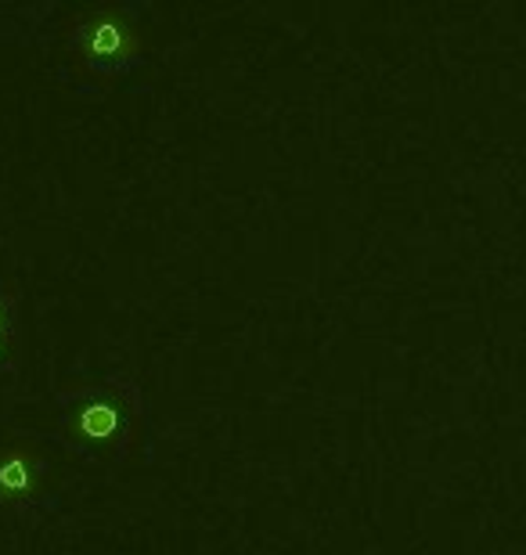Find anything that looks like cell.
Returning a JSON list of instances; mask_svg holds the SVG:
<instances>
[{"label":"cell","instance_id":"obj_1","mask_svg":"<svg viewBox=\"0 0 526 555\" xmlns=\"http://www.w3.org/2000/svg\"><path fill=\"white\" fill-rule=\"evenodd\" d=\"M62 433L76 451L123 454L138 433V397L127 383H80L62 397Z\"/></svg>","mask_w":526,"mask_h":555},{"label":"cell","instance_id":"obj_2","mask_svg":"<svg viewBox=\"0 0 526 555\" xmlns=\"http://www.w3.org/2000/svg\"><path fill=\"white\" fill-rule=\"evenodd\" d=\"M48 491V462L29 443H11L0 451V502L26 505Z\"/></svg>","mask_w":526,"mask_h":555},{"label":"cell","instance_id":"obj_3","mask_svg":"<svg viewBox=\"0 0 526 555\" xmlns=\"http://www.w3.org/2000/svg\"><path fill=\"white\" fill-rule=\"evenodd\" d=\"M80 48L87 54V62L98 65H127L133 54V26L119 11H102L84 26L80 33Z\"/></svg>","mask_w":526,"mask_h":555},{"label":"cell","instance_id":"obj_4","mask_svg":"<svg viewBox=\"0 0 526 555\" xmlns=\"http://www.w3.org/2000/svg\"><path fill=\"white\" fill-rule=\"evenodd\" d=\"M4 339H8V307L0 299V350H4Z\"/></svg>","mask_w":526,"mask_h":555}]
</instances>
